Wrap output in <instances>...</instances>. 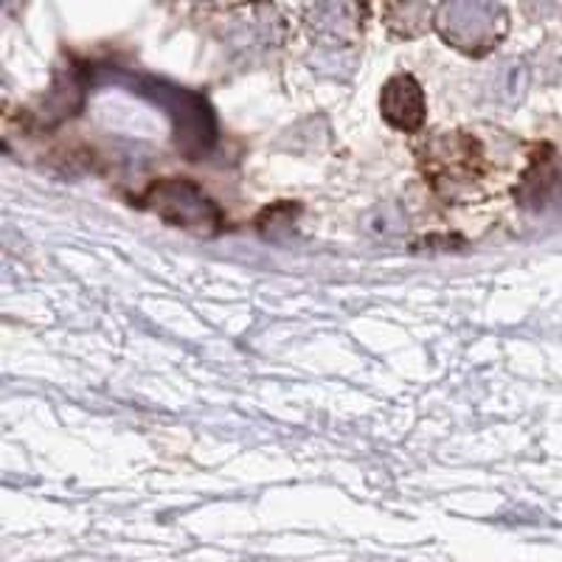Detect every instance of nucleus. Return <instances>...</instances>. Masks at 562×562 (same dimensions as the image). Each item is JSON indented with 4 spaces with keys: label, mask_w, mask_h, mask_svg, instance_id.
<instances>
[{
    "label": "nucleus",
    "mask_w": 562,
    "mask_h": 562,
    "mask_svg": "<svg viewBox=\"0 0 562 562\" xmlns=\"http://www.w3.org/2000/svg\"><path fill=\"white\" fill-rule=\"evenodd\" d=\"M385 122L396 130H416L425 119V97L414 77H394L383 88L380 99Z\"/></svg>",
    "instance_id": "nucleus-1"
},
{
    "label": "nucleus",
    "mask_w": 562,
    "mask_h": 562,
    "mask_svg": "<svg viewBox=\"0 0 562 562\" xmlns=\"http://www.w3.org/2000/svg\"><path fill=\"white\" fill-rule=\"evenodd\" d=\"M153 198H155V209L160 211V217L167 220L169 214H172V209H178V217L172 220V223L178 225H205L209 223V217H205V211H211L214 214V209H211L209 200L203 198V194L194 189V186L189 183H180V180H169V183H160L153 189Z\"/></svg>",
    "instance_id": "nucleus-2"
},
{
    "label": "nucleus",
    "mask_w": 562,
    "mask_h": 562,
    "mask_svg": "<svg viewBox=\"0 0 562 562\" xmlns=\"http://www.w3.org/2000/svg\"><path fill=\"white\" fill-rule=\"evenodd\" d=\"M430 164H434L436 175H441V178H475L479 175L481 153L475 147V140L456 135V138H441L439 144H434Z\"/></svg>",
    "instance_id": "nucleus-3"
}]
</instances>
